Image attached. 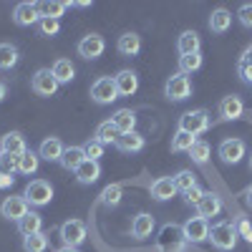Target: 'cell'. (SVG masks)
Listing matches in <instances>:
<instances>
[{
	"mask_svg": "<svg viewBox=\"0 0 252 252\" xmlns=\"http://www.w3.org/2000/svg\"><path fill=\"white\" fill-rule=\"evenodd\" d=\"M177 192H179V189H177V184H174L172 177H159V179L152 182V199H157V202L172 199Z\"/></svg>",
	"mask_w": 252,
	"mask_h": 252,
	"instance_id": "obj_17",
	"label": "cell"
},
{
	"mask_svg": "<svg viewBox=\"0 0 252 252\" xmlns=\"http://www.w3.org/2000/svg\"><path fill=\"white\" fill-rule=\"evenodd\" d=\"M13 179H15V177H8V174H0V189H8V187H13Z\"/></svg>",
	"mask_w": 252,
	"mask_h": 252,
	"instance_id": "obj_47",
	"label": "cell"
},
{
	"mask_svg": "<svg viewBox=\"0 0 252 252\" xmlns=\"http://www.w3.org/2000/svg\"><path fill=\"white\" fill-rule=\"evenodd\" d=\"M116 98H119V91H116L114 78L101 76V78H96V81L91 83V101H94V103H98V106H106V103H111V101H116Z\"/></svg>",
	"mask_w": 252,
	"mask_h": 252,
	"instance_id": "obj_5",
	"label": "cell"
},
{
	"mask_svg": "<svg viewBox=\"0 0 252 252\" xmlns=\"http://www.w3.org/2000/svg\"><path fill=\"white\" fill-rule=\"evenodd\" d=\"M194 141H197V136H192V134H187V131H179V129H177V134L172 136V152H174V154L189 152V149L194 146Z\"/></svg>",
	"mask_w": 252,
	"mask_h": 252,
	"instance_id": "obj_34",
	"label": "cell"
},
{
	"mask_svg": "<svg viewBox=\"0 0 252 252\" xmlns=\"http://www.w3.org/2000/svg\"><path fill=\"white\" fill-rule=\"evenodd\" d=\"M56 252H78L76 247H61V250H56Z\"/></svg>",
	"mask_w": 252,
	"mask_h": 252,
	"instance_id": "obj_51",
	"label": "cell"
},
{
	"mask_svg": "<svg viewBox=\"0 0 252 252\" xmlns=\"http://www.w3.org/2000/svg\"><path fill=\"white\" fill-rule=\"evenodd\" d=\"M40 20V10H38V3H18L13 8V23L20 26V28H31Z\"/></svg>",
	"mask_w": 252,
	"mask_h": 252,
	"instance_id": "obj_12",
	"label": "cell"
},
{
	"mask_svg": "<svg viewBox=\"0 0 252 252\" xmlns=\"http://www.w3.org/2000/svg\"><path fill=\"white\" fill-rule=\"evenodd\" d=\"M23 197H26V202H28L31 207H46V204H51V199H53V187H51V182H46V179H33V182L26 184Z\"/></svg>",
	"mask_w": 252,
	"mask_h": 252,
	"instance_id": "obj_3",
	"label": "cell"
},
{
	"mask_svg": "<svg viewBox=\"0 0 252 252\" xmlns=\"http://www.w3.org/2000/svg\"><path fill=\"white\" fill-rule=\"evenodd\" d=\"M58 31H61V20H56V18H40L38 20V33L40 35L51 38V35H58Z\"/></svg>",
	"mask_w": 252,
	"mask_h": 252,
	"instance_id": "obj_39",
	"label": "cell"
},
{
	"mask_svg": "<svg viewBox=\"0 0 252 252\" xmlns=\"http://www.w3.org/2000/svg\"><path fill=\"white\" fill-rule=\"evenodd\" d=\"M209 240H212V245L220 250V252H232L237 247V229L232 222H217L209 227Z\"/></svg>",
	"mask_w": 252,
	"mask_h": 252,
	"instance_id": "obj_1",
	"label": "cell"
},
{
	"mask_svg": "<svg viewBox=\"0 0 252 252\" xmlns=\"http://www.w3.org/2000/svg\"><path fill=\"white\" fill-rule=\"evenodd\" d=\"M245 152H247V146H245L242 139H224L217 149V154L224 164H237L245 157Z\"/></svg>",
	"mask_w": 252,
	"mask_h": 252,
	"instance_id": "obj_13",
	"label": "cell"
},
{
	"mask_svg": "<svg viewBox=\"0 0 252 252\" xmlns=\"http://www.w3.org/2000/svg\"><path fill=\"white\" fill-rule=\"evenodd\" d=\"M245 197H247V204H250V207H252V187H250V189H247V194H245Z\"/></svg>",
	"mask_w": 252,
	"mask_h": 252,
	"instance_id": "obj_50",
	"label": "cell"
},
{
	"mask_svg": "<svg viewBox=\"0 0 252 252\" xmlns=\"http://www.w3.org/2000/svg\"><path fill=\"white\" fill-rule=\"evenodd\" d=\"M58 86H61V83L56 81V76L51 73V68L35 71V76H33V81H31V89H33L35 96H53V94L58 91Z\"/></svg>",
	"mask_w": 252,
	"mask_h": 252,
	"instance_id": "obj_9",
	"label": "cell"
},
{
	"mask_svg": "<svg viewBox=\"0 0 252 252\" xmlns=\"http://www.w3.org/2000/svg\"><path fill=\"white\" fill-rule=\"evenodd\" d=\"M66 8H71V5H68V3H63V0H51V3H38L40 18H56V20H61V15L66 13Z\"/></svg>",
	"mask_w": 252,
	"mask_h": 252,
	"instance_id": "obj_32",
	"label": "cell"
},
{
	"mask_svg": "<svg viewBox=\"0 0 252 252\" xmlns=\"http://www.w3.org/2000/svg\"><path fill=\"white\" fill-rule=\"evenodd\" d=\"M31 204L26 202V197H5L3 199V204H0V215H3L5 220H13V222H20L23 220L31 209H28Z\"/></svg>",
	"mask_w": 252,
	"mask_h": 252,
	"instance_id": "obj_10",
	"label": "cell"
},
{
	"mask_svg": "<svg viewBox=\"0 0 252 252\" xmlns=\"http://www.w3.org/2000/svg\"><path fill=\"white\" fill-rule=\"evenodd\" d=\"M121 194H124V192H121V187H119V184H109V187L101 192L98 199H101L103 207H116V204L121 202Z\"/></svg>",
	"mask_w": 252,
	"mask_h": 252,
	"instance_id": "obj_37",
	"label": "cell"
},
{
	"mask_svg": "<svg viewBox=\"0 0 252 252\" xmlns=\"http://www.w3.org/2000/svg\"><path fill=\"white\" fill-rule=\"evenodd\" d=\"M164 96L169 101L189 98V96H192V83H189V76H184V73L169 76V81H166V86H164Z\"/></svg>",
	"mask_w": 252,
	"mask_h": 252,
	"instance_id": "obj_7",
	"label": "cell"
},
{
	"mask_svg": "<svg viewBox=\"0 0 252 252\" xmlns=\"http://www.w3.org/2000/svg\"><path fill=\"white\" fill-rule=\"evenodd\" d=\"M159 252H184L187 240H184V229L179 224H164L159 229Z\"/></svg>",
	"mask_w": 252,
	"mask_h": 252,
	"instance_id": "obj_2",
	"label": "cell"
},
{
	"mask_svg": "<svg viewBox=\"0 0 252 252\" xmlns=\"http://www.w3.org/2000/svg\"><path fill=\"white\" fill-rule=\"evenodd\" d=\"M116 48H119V53H121V56L131 58V56H136V53L141 51V38H139L136 33H124V35H119Z\"/></svg>",
	"mask_w": 252,
	"mask_h": 252,
	"instance_id": "obj_26",
	"label": "cell"
},
{
	"mask_svg": "<svg viewBox=\"0 0 252 252\" xmlns=\"http://www.w3.org/2000/svg\"><path fill=\"white\" fill-rule=\"evenodd\" d=\"M237 73H240V78H242L245 83H250V86H252V61L240 58V63H237Z\"/></svg>",
	"mask_w": 252,
	"mask_h": 252,
	"instance_id": "obj_45",
	"label": "cell"
},
{
	"mask_svg": "<svg viewBox=\"0 0 252 252\" xmlns=\"http://www.w3.org/2000/svg\"><path fill=\"white\" fill-rule=\"evenodd\" d=\"M144 136L139 134V131H131V134H121L119 136V141H116V146H119V152H124V154H136V152H141L144 149Z\"/></svg>",
	"mask_w": 252,
	"mask_h": 252,
	"instance_id": "obj_25",
	"label": "cell"
},
{
	"mask_svg": "<svg viewBox=\"0 0 252 252\" xmlns=\"http://www.w3.org/2000/svg\"><path fill=\"white\" fill-rule=\"evenodd\" d=\"M237 20H240L245 28L252 31V3H242V5L237 8Z\"/></svg>",
	"mask_w": 252,
	"mask_h": 252,
	"instance_id": "obj_44",
	"label": "cell"
},
{
	"mask_svg": "<svg viewBox=\"0 0 252 252\" xmlns=\"http://www.w3.org/2000/svg\"><path fill=\"white\" fill-rule=\"evenodd\" d=\"M103 48H106V40H103L98 33L83 35L78 40V56L86 58V61H96L98 56H103Z\"/></svg>",
	"mask_w": 252,
	"mask_h": 252,
	"instance_id": "obj_11",
	"label": "cell"
},
{
	"mask_svg": "<svg viewBox=\"0 0 252 252\" xmlns=\"http://www.w3.org/2000/svg\"><path fill=\"white\" fill-rule=\"evenodd\" d=\"M154 227H157L154 217H152L149 212H141V215H136L134 222H131V235H134L136 240H146V237H152Z\"/></svg>",
	"mask_w": 252,
	"mask_h": 252,
	"instance_id": "obj_20",
	"label": "cell"
},
{
	"mask_svg": "<svg viewBox=\"0 0 252 252\" xmlns=\"http://www.w3.org/2000/svg\"><path fill=\"white\" fill-rule=\"evenodd\" d=\"M220 212H222V199L215 192H204V197L197 204V217L209 220V217H217Z\"/></svg>",
	"mask_w": 252,
	"mask_h": 252,
	"instance_id": "obj_18",
	"label": "cell"
},
{
	"mask_svg": "<svg viewBox=\"0 0 252 252\" xmlns=\"http://www.w3.org/2000/svg\"><path fill=\"white\" fill-rule=\"evenodd\" d=\"M18 58H20V53H18V48L13 43H0V68L3 71L13 68L18 63Z\"/></svg>",
	"mask_w": 252,
	"mask_h": 252,
	"instance_id": "obj_33",
	"label": "cell"
},
{
	"mask_svg": "<svg viewBox=\"0 0 252 252\" xmlns=\"http://www.w3.org/2000/svg\"><path fill=\"white\" fill-rule=\"evenodd\" d=\"M209 129V114L204 109H194V111H187L179 116V131H187L192 136H199Z\"/></svg>",
	"mask_w": 252,
	"mask_h": 252,
	"instance_id": "obj_4",
	"label": "cell"
},
{
	"mask_svg": "<svg viewBox=\"0 0 252 252\" xmlns=\"http://www.w3.org/2000/svg\"><path fill=\"white\" fill-rule=\"evenodd\" d=\"M229 26H232V13H229L227 8H217L212 10V15H209V31L222 35L229 31Z\"/></svg>",
	"mask_w": 252,
	"mask_h": 252,
	"instance_id": "obj_24",
	"label": "cell"
},
{
	"mask_svg": "<svg viewBox=\"0 0 252 252\" xmlns=\"http://www.w3.org/2000/svg\"><path fill=\"white\" fill-rule=\"evenodd\" d=\"M202 68V53H192V56H182L179 58V73L189 76Z\"/></svg>",
	"mask_w": 252,
	"mask_h": 252,
	"instance_id": "obj_36",
	"label": "cell"
},
{
	"mask_svg": "<svg viewBox=\"0 0 252 252\" xmlns=\"http://www.w3.org/2000/svg\"><path fill=\"white\" fill-rule=\"evenodd\" d=\"M61 240H63V247H81L86 242V224L81 220H68L61 224Z\"/></svg>",
	"mask_w": 252,
	"mask_h": 252,
	"instance_id": "obj_6",
	"label": "cell"
},
{
	"mask_svg": "<svg viewBox=\"0 0 252 252\" xmlns=\"http://www.w3.org/2000/svg\"><path fill=\"white\" fill-rule=\"evenodd\" d=\"M51 73L56 76L58 83H71V81L76 78V68H73V63H71L68 58H58V61L53 63Z\"/></svg>",
	"mask_w": 252,
	"mask_h": 252,
	"instance_id": "obj_27",
	"label": "cell"
},
{
	"mask_svg": "<svg viewBox=\"0 0 252 252\" xmlns=\"http://www.w3.org/2000/svg\"><path fill=\"white\" fill-rule=\"evenodd\" d=\"M250 169H252V154H250Z\"/></svg>",
	"mask_w": 252,
	"mask_h": 252,
	"instance_id": "obj_52",
	"label": "cell"
},
{
	"mask_svg": "<svg viewBox=\"0 0 252 252\" xmlns=\"http://www.w3.org/2000/svg\"><path fill=\"white\" fill-rule=\"evenodd\" d=\"M242 114H245V103L240 96H224L220 101V116L224 121H237L242 119Z\"/></svg>",
	"mask_w": 252,
	"mask_h": 252,
	"instance_id": "obj_16",
	"label": "cell"
},
{
	"mask_svg": "<svg viewBox=\"0 0 252 252\" xmlns=\"http://www.w3.org/2000/svg\"><path fill=\"white\" fill-rule=\"evenodd\" d=\"M5 94H8V89H5V83H3V81H0V101H3V98H5Z\"/></svg>",
	"mask_w": 252,
	"mask_h": 252,
	"instance_id": "obj_49",
	"label": "cell"
},
{
	"mask_svg": "<svg viewBox=\"0 0 252 252\" xmlns=\"http://www.w3.org/2000/svg\"><path fill=\"white\" fill-rule=\"evenodd\" d=\"M111 124L119 129V134H131V131H136V114L131 109H119L111 116Z\"/></svg>",
	"mask_w": 252,
	"mask_h": 252,
	"instance_id": "obj_23",
	"label": "cell"
},
{
	"mask_svg": "<svg viewBox=\"0 0 252 252\" xmlns=\"http://www.w3.org/2000/svg\"><path fill=\"white\" fill-rule=\"evenodd\" d=\"M86 161V154H83V146H66L61 154V166L68 172H76L78 166Z\"/></svg>",
	"mask_w": 252,
	"mask_h": 252,
	"instance_id": "obj_22",
	"label": "cell"
},
{
	"mask_svg": "<svg viewBox=\"0 0 252 252\" xmlns=\"http://www.w3.org/2000/svg\"><path fill=\"white\" fill-rule=\"evenodd\" d=\"M232 224H235V229H237V237H242V240H247V242L252 245V222H250L247 217H237Z\"/></svg>",
	"mask_w": 252,
	"mask_h": 252,
	"instance_id": "obj_43",
	"label": "cell"
},
{
	"mask_svg": "<svg viewBox=\"0 0 252 252\" xmlns=\"http://www.w3.org/2000/svg\"><path fill=\"white\" fill-rule=\"evenodd\" d=\"M63 149H66V146L61 144L58 136H48V139L40 141V146H38V157H40V159H46V161H61Z\"/></svg>",
	"mask_w": 252,
	"mask_h": 252,
	"instance_id": "obj_19",
	"label": "cell"
},
{
	"mask_svg": "<svg viewBox=\"0 0 252 252\" xmlns=\"http://www.w3.org/2000/svg\"><path fill=\"white\" fill-rule=\"evenodd\" d=\"M38 164H40V157H38V152H23L18 157V174H26V177H31V174H35L38 172Z\"/></svg>",
	"mask_w": 252,
	"mask_h": 252,
	"instance_id": "obj_29",
	"label": "cell"
},
{
	"mask_svg": "<svg viewBox=\"0 0 252 252\" xmlns=\"http://www.w3.org/2000/svg\"><path fill=\"white\" fill-rule=\"evenodd\" d=\"M114 83H116L119 96H131V94H136V89H139V76H136L131 68H124V71H119V73L114 76Z\"/></svg>",
	"mask_w": 252,
	"mask_h": 252,
	"instance_id": "obj_15",
	"label": "cell"
},
{
	"mask_svg": "<svg viewBox=\"0 0 252 252\" xmlns=\"http://www.w3.org/2000/svg\"><path fill=\"white\" fill-rule=\"evenodd\" d=\"M189 157H192L194 164H207V159H209V144L202 141V139H197L194 146L189 149Z\"/></svg>",
	"mask_w": 252,
	"mask_h": 252,
	"instance_id": "obj_38",
	"label": "cell"
},
{
	"mask_svg": "<svg viewBox=\"0 0 252 252\" xmlns=\"http://www.w3.org/2000/svg\"><path fill=\"white\" fill-rule=\"evenodd\" d=\"M119 136H121L119 129H116V126L111 124V119H109V121H101V124H98V129H96V136H94V139H98L103 146H106V144H116Z\"/></svg>",
	"mask_w": 252,
	"mask_h": 252,
	"instance_id": "obj_31",
	"label": "cell"
},
{
	"mask_svg": "<svg viewBox=\"0 0 252 252\" xmlns=\"http://www.w3.org/2000/svg\"><path fill=\"white\" fill-rule=\"evenodd\" d=\"M172 179H174V184H177V189H179V192H187V189L197 187V179H194V174L189 172V169H182V172H177V177H172Z\"/></svg>",
	"mask_w": 252,
	"mask_h": 252,
	"instance_id": "obj_40",
	"label": "cell"
},
{
	"mask_svg": "<svg viewBox=\"0 0 252 252\" xmlns=\"http://www.w3.org/2000/svg\"><path fill=\"white\" fill-rule=\"evenodd\" d=\"M68 5H73V8H89L91 3H89V0H73V3H68Z\"/></svg>",
	"mask_w": 252,
	"mask_h": 252,
	"instance_id": "obj_48",
	"label": "cell"
},
{
	"mask_svg": "<svg viewBox=\"0 0 252 252\" xmlns=\"http://www.w3.org/2000/svg\"><path fill=\"white\" fill-rule=\"evenodd\" d=\"M73 174H76V179H78L81 184H94V182L101 177V166H98V161H89V159H86Z\"/></svg>",
	"mask_w": 252,
	"mask_h": 252,
	"instance_id": "obj_28",
	"label": "cell"
},
{
	"mask_svg": "<svg viewBox=\"0 0 252 252\" xmlns=\"http://www.w3.org/2000/svg\"><path fill=\"white\" fill-rule=\"evenodd\" d=\"M184 240L187 245L192 242V245H199V242H207L209 240V220H202V217H189L184 224Z\"/></svg>",
	"mask_w": 252,
	"mask_h": 252,
	"instance_id": "obj_8",
	"label": "cell"
},
{
	"mask_svg": "<svg viewBox=\"0 0 252 252\" xmlns=\"http://www.w3.org/2000/svg\"><path fill=\"white\" fill-rule=\"evenodd\" d=\"M0 152H3V154H10V157H20L23 152H28L26 136L20 134V131H8L3 139H0Z\"/></svg>",
	"mask_w": 252,
	"mask_h": 252,
	"instance_id": "obj_14",
	"label": "cell"
},
{
	"mask_svg": "<svg viewBox=\"0 0 252 252\" xmlns=\"http://www.w3.org/2000/svg\"><path fill=\"white\" fill-rule=\"evenodd\" d=\"M40 227H43V217H40L38 212H28L23 220L18 222V232L23 235V237H28V235L40 232Z\"/></svg>",
	"mask_w": 252,
	"mask_h": 252,
	"instance_id": "obj_30",
	"label": "cell"
},
{
	"mask_svg": "<svg viewBox=\"0 0 252 252\" xmlns=\"http://www.w3.org/2000/svg\"><path fill=\"white\" fill-rule=\"evenodd\" d=\"M15 172H18V157H10V154L0 152V174L13 177Z\"/></svg>",
	"mask_w": 252,
	"mask_h": 252,
	"instance_id": "obj_42",
	"label": "cell"
},
{
	"mask_svg": "<svg viewBox=\"0 0 252 252\" xmlns=\"http://www.w3.org/2000/svg\"><path fill=\"white\" fill-rule=\"evenodd\" d=\"M83 154H86L89 161H98L103 157V144L98 139H89L86 144H83Z\"/></svg>",
	"mask_w": 252,
	"mask_h": 252,
	"instance_id": "obj_41",
	"label": "cell"
},
{
	"mask_svg": "<svg viewBox=\"0 0 252 252\" xmlns=\"http://www.w3.org/2000/svg\"><path fill=\"white\" fill-rule=\"evenodd\" d=\"M204 197V189H199V187H192V189H187V192H184V202L187 204H199V199Z\"/></svg>",
	"mask_w": 252,
	"mask_h": 252,
	"instance_id": "obj_46",
	"label": "cell"
},
{
	"mask_svg": "<svg viewBox=\"0 0 252 252\" xmlns=\"http://www.w3.org/2000/svg\"><path fill=\"white\" fill-rule=\"evenodd\" d=\"M199 46H202V40H199V33L197 31H184L177 40V51H179V58L182 56H192V53H199Z\"/></svg>",
	"mask_w": 252,
	"mask_h": 252,
	"instance_id": "obj_21",
	"label": "cell"
},
{
	"mask_svg": "<svg viewBox=\"0 0 252 252\" xmlns=\"http://www.w3.org/2000/svg\"><path fill=\"white\" fill-rule=\"evenodd\" d=\"M46 247H48V235H43V232L23 237V250L26 252H46Z\"/></svg>",
	"mask_w": 252,
	"mask_h": 252,
	"instance_id": "obj_35",
	"label": "cell"
}]
</instances>
